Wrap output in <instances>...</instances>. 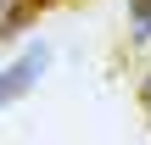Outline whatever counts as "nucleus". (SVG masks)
<instances>
[{"label": "nucleus", "instance_id": "f257e3e1", "mask_svg": "<svg viewBox=\"0 0 151 145\" xmlns=\"http://www.w3.org/2000/svg\"><path fill=\"white\" fill-rule=\"evenodd\" d=\"M45 67H50V45H28L11 67H0V106H17V101L39 84Z\"/></svg>", "mask_w": 151, "mask_h": 145}, {"label": "nucleus", "instance_id": "f03ea898", "mask_svg": "<svg viewBox=\"0 0 151 145\" xmlns=\"http://www.w3.org/2000/svg\"><path fill=\"white\" fill-rule=\"evenodd\" d=\"M34 17H39V0H0V45L11 34H22Z\"/></svg>", "mask_w": 151, "mask_h": 145}, {"label": "nucleus", "instance_id": "7ed1b4c3", "mask_svg": "<svg viewBox=\"0 0 151 145\" xmlns=\"http://www.w3.org/2000/svg\"><path fill=\"white\" fill-rule=\"evenodd\" d=\"M134 22H140V39H151V0H129Z\"/></svg>", "mask_w": 151, "mask_h": 145}, {"label": "nucleus", "instance_id": "20e7f679", "mask_svg": "<svg viewBox=\"0 0 151 145\" xmlns=\"http://www.w3.org/2000/svg\"><path fill=\"white\" fill-rule=\"evenodd\" d=\"M140 106H146V117H151V78L140 84Z\"/></svg>", "mask_w": 151, "mask_h": 145}]
</instances>
